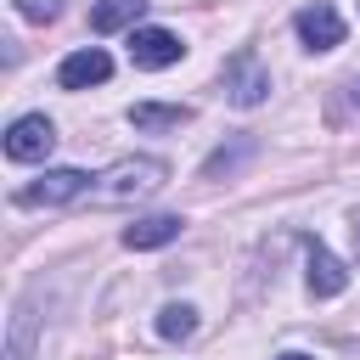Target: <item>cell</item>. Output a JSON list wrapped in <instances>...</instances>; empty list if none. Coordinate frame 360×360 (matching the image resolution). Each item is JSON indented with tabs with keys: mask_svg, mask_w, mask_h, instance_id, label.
Masks as SVG:
<instances>
[{
	"mask_svg": "<svg viewBox=\"0 0 360 360\" xmlns=\"http://www.w3.org/2000/svg\"><path fill=\"white\" fill-rule=\"evenodd\" d=\"M163 180H169V163H163V158H118L112 169L90 174V191H84V202H96V208H124V202H141V197H152Z\"/></svg>",
	"mask_w": 360,
	"mask_h": 360,
	"instance_id": "6da1fadb",
	"label": "cell"
},
{
	"mask_svg": "<svg viewBox=\"0 0 360 360\" xmlns=\"http://www.w3.org/2000/svg\"><path fill=\"white\" fill-rule=\"evenodd\" d=\"M219 84H225V101H231V107H259V101L270 96V73H264V62H259L253 51H236V56L219 68Z\"/></svg>",
	"mask_w": 360,
	"mask_h": 360,
	"instance_id": "7a4b0ae2",
	"label": "cell"
},
{
	"mask_svg": "<svg viewBox=\"0 0 360 360\" xmlns=\"http://www.w3.org/2000/svg\"><path fill=\"white\" fill-rule=\"evenodd\" d=\"M84 191H90L84 169H45L34 186L17 191V202L22 208H62V202H84Z\"/></svg>",
	"mask_w": 360,
	"mask_h": 360,
	"instance_id": "3957f363",
	"label": "cell"
},
{
	"mask_svg": "<svg viewBox=\"0 0 360 360\" xmlns=\"http://www.w3.org/2000/svg\"><path fill=\"white\" fill-rule=\"evenodd\" d=\"M51 146H56V124L45 112H22L6 129V158L11 163H39V158H51Z\"/></svg>",
	"mask_w": 360,
	"mask_h": 360,
	"instance_id": "277c9868",
	"label": "cell"
},
{
	"mask_svg": "<svg viewBox=\"0 0 360 360\" xmlns=\"http://www.w3.org/2000/svg\"><path fill=\"white\" fill-rule=\"evenodd\" d=\"M180 56H186L180 34H169V28H129V62L135 68L158 73V68H174Z\"/></svg>",
	"mask_w": 360,
	"mask_h": 360,
	"instance_id": "5b68a950",
	"label": "cell"
},
{
	"mask_svg": "<svg viewBox=\"0 0 360 360\" xmlns=\"http://www.w3.org/2000/svg\"><path fill=\"white\" fill-rule=\"evenodd\" d=\"M107 79H112V56L101 45H84V51L62 56V68H56L62 90H90V84H107Z\"/></svg>",
	"mask_w": 360,
	"mask_h": 360,
	"instance_id": "8992f818",
	"label": "cell"
},
{
	"mask_svg": "<svg viewBox=\"0 0 360 360\" xmlns=\"http://www.w3.org/2000/svg\"><path fill=\"white\" fill-rule=\"evenodd\" d=\"M292 28H298V39H304L309 51H332V45H343V17H338L326 0L304 6V11L292 17Z\"/></svg>",
	"mask_w": 360,
	"mask_h": 360,
	"instance_id": "52a82bcc",
	"label": "cell"
},
{
	"mask_svg": "<svg viewBox=\"0 0 360 360\" xmlns=\"http://www.w3.org/2000/svg\"><path fill=\"white\" fill-rule=\"evenodd\" d=\"M180 231H186L180 214H146V219L124 225V248H135V253H146V248H169Z\"/></svg>",
	"mask_w": 360,
	"mask_h": 360,
	"instance_id": "ba28073f",
	"label": "cell"
},
{
	"mask_svg": "<svg viewBox=\"0 0 360 360\" xmlns=\"http://www.w3.org/2000/svg\"><path fill=\"white\" fill-rule=\"evenodd\" d=\"M343 287H349V270H343L321 242H309V292H315V298H338Z\"/></svg>",
	"mask_w": 360,
	"mask_h": 360,
	"instance_id": "9c48e42d",
	"label": "cell"
},
{
	"mask_svg": "<svg viewBox=\"0 0 360 360\" xmlns=\"http://www.w3.org/2000/svg\"><path fill=\"white\" fill-rule=\"evenodd\" d=\"M129 124L135 129H180V124H191V107L186 101H135Z\"/></svg>",
	"mask_w": 360,
	"mask_h": 360,
	"instance_id": "30bf717a",
	"label": "cell"
},
{
	"mask_svg": "<svg viewBox=\"0 0 360 360\" xmlns=\"http://www.w3.org/2000/svg\"><path fill=\"white\" fill-rule=\"evenodd\" d=\"M146 0H96L90 6V28L96 34H118V28H141Z\"/></svg>",
	"mask_w": 360,
	"mask_h": 360,
	"instance_id": "8fae6325",
	"label": "cell"
},
{
	"mask_svg": "<svg viewBox=\"0 0 360 360\" xmlns=\"http://www.w3.org/2000/svg\"><path fill=\"white\" fill-rule=\"evenodd\" d=\"M191 332H197V309H191V304H163V309H158V338L186 343Z\"/></svg>",
	"mask_w": 360,
	"mask_h": 360,
	"instance_id": "7c38bea8",
	"label": "cell"
},
{
	"mask_svg": "<svg viewBox=\"0 0 360 360\" xmlns=\"http://www.w3.org/2000/svg\"><path fill=\"white\" fill-rule=\"evenodd\" d=\"M28 349H34V315L22 309V315L11 321V343H6V360H28Z\"/></svg>",
	"mask_w": 360,
	"mask_h": 360,
	"instance_id": "4fadbf2b",
	"label": "cell"
},
{
	"mask_svg": "<svg viewBox=\"0 0 360 360\" xmlns=\"http://www.w3.org/2000/svg\"><path fill=\"white\" fill-rule=\"evenodd\" d=\"M17 11H22L28 22H56V17H62V0H17Z\"/></svg>",
	"mask_w": 360,
	"mask_h": 360,
	"instance_id": "5bb4252c",
	"label": "cell"
},
{
	"mask_svg": "<svg viewBox=\"0 0 360 360\" xmlns=\"http://www.w3.org/2000/svg\"><path fill=\"white\" fill-rule=\"evenodd\" d=\"M349 231H354V253H360V214H354V219H349Z\"/></svg>",
	"mask_w": 360,
	"mask_h": 360,
	"instance_id": "9a60e30c",
	"label": "cell"
},
{
	"mask_svg": "<svg viewBox=\"0 0 360 360\" xmlns=\"http://www.w3.org/2000/svg\"><path fill=\"white\" fill-rule=\"evenodd\" d=\"M276 360H309V354H298V349H287V354H276Z\"/></svg>",
	"mask_w": 360,
	"mask_h": 360,
	"instance_id": "2e32d148",
	"label": "cell"
},
{
	"mask_svg": "<svg viewBox=\"0 0 360 360\" xmlns=\"http://www.w3.org/2000/svg\"><path fill=\"white\" fill-rule=\"evenodd\" d=\"M349 101H354V107H360V79H354V84H349Z\"/></svg>",
	"mask_w": 360,
	"mask_h": 360,
	"instance_id": "e0dca14e",
	"label": "cell"
}]
</instances>
